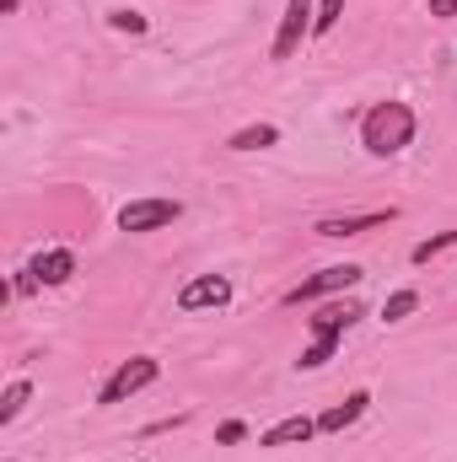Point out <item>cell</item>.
<instances>
[{
    "mask_svg": "<svg viewBox=\"0 0 457 462\" xmlns=\"http://www.w3.org/2000/svg\"><path fill=\"white\" fill-rule=\"evenodd\" d=\"M221 307H231V280L227 274H194V280H183L178 312H221Z\"/></svg>",
    "mask_w": 457,
    "mask_h": 462,
    "instance_id": "6",
    "label": "cell"
},
{
    "mask_svg": "<svg viewBox=\"0 0 457 462\" xmlns=\"http://www.w3.org/2000/svg\"><path fill=\"white\" fill-rule=\"evenodd\" d=\"M366 409H371V393H366V387H355L344 403H334V409H323V414H318V436H340V430H350Z\"/></svg>",
    "mask_w": 457,
    "mask_h": 462,
    "instance_id": "10",
    "label": "cell"
},
{
    "mask_svg": "<svg viewBox=\"0 0 457 462\" xmlns=\"http://www.w3.org/2000/svg\"><path fill=\"white\" fill-rule=\"evenodd\" d=\"M312 436H318V420H307V414H291V420L269 425V430L258 436V447L280 452V447H302V441H312Z\"/></svg>",
    "mask_w": 457,
    "mask_h": 462,
    "instance_id": "11",
    "label": "cell"
},
{
    "mask_svg": "<svg viewBox=\"0 0 457 462\" xmlns=\"http://www.w3.org/2000/svg\"><path fill=\"white\" fill-rule=\"evenodd\" d=\"M216 441H221V447H237V441H247V425H242V420H227V425L216 430Z\"/></svg>",
    "mask_w": 457,
    "mask_h": 462,
    "instance_id": "19",
    "label": "cell"
},
{
    "mask_svg": "<svg viewBox=\"0 0 457 462\" xmlns=\"http://www.w3.org/2000/svg\"><path fill=\"white\" fill-rule=\"evenodd\" d=\"M447 247H457V231H436V236H425V242H415V253H409V263H431V258H442Z\"/></svg>",
    "mask_w": 457,
    "mask_h": 462,
    "instance_id": "15",
    "label": "cell"
},
{
    "mask_svg": "<svg viewBox=\"0 0 457 462\" xmlns=\"http://www.w3.org/2000/svg\"><path fill=\"white\" fill-rule=\"evenodd\" d=\"M162 376V360L156 355H129L124 365H118L114 376L103 382V393H98V403L103 409H114V403H124V398H135V393H145L151 382Z\"/></svg>",
    "mask_w": 457,
    "mask_h": 462,
    "instance_id": "3",
    "label": "cell"
},
{
    "mask_svg": "<svg viewBox=\"0 0 457 462\" xmlns=\"http://www.w3.org/2000/svg\"><path fill=\"white\" fill-rule=\"evenodd\" d=\"M108 22H114L118 32H129V38H140V32H145V27H151V22H145V16H140V11H114V16H108Z\"/></svg>",
    "mask_w": 457,
    "mask_h": 462,
    "instance_id": "18",
    "label": "cell"
},
{
    "mask_svg": "<svg viewBox=\"0 0 457 462\" xmlns=\"http://www.w3.org/2000/svg\"><path fill=\"white\" fill-rule=\"evenodd\" d=\"M415 307H420V291H393V296H387V307H382V318H387V323H404Z\"/></svg>",
    "mask_w": 457,
    "mask_h": 462,
    "instance_id": "17",
    "label": "cell"
},
{
    "mask_svg": "<svg viewBox=\"0 0 457 462\" xmlns=\"http://www.w3.org/2000/svg\"><path fill=\"white\" fill-rule=\"evenodd\" d=\"M27 398H33V382H27V376H16V382L0 393V425H11V420L27 409Z\"/></svg>",
    "mask_w": 457,
    "mask_h": 462,
    "instance_id": "13",
    "label": "cell"
},
{
    "mask_svg": "<svg viewBox=\"0 0 457 462\" xmlns=\"http://www.w3.org/2000/svg\"><path fill=\"white\" fill-rule=\"evenodd\" d=\"M360 318H366V312H360L355 301H329V307H318V312L307 318V328H312V339H344Z\"/></svg>",
    "mask_w": 457,
    "mask_h": 462,
    "instance_id": "7",
    "label": "cell"
},
{
    "mask_svg": "<svg viewBox=\"0 0 457 462\" xmlns=\"http://www.w3.org/2000/svg\"><path fill=\"white\" fill-rule=\"evenodd\" d=\"M344 16V0H318V16H312V38H329L334 27H340Z\"/></svg>",
    "mask_w": 457,
    "mask_h": 462,
    "instance_id": "16",
    "label": "cell"
},
{
    "mask_svg": "<svg viewBox=\"0 0 457 462\" xmlns=\"http://www.w3.org/2000/svg\"><path fill=\"white\" fill-rule=\"evenodd\" d=\"M312 16H318V0H285L280 27H275V43H269V60H291L312 38Z\"/></svg>",
    "mask_w": 457,
    "mask_h": 462,
    "instance_id": "4",
    "label": "cell"
},
{
    "mask_svg": "<svg viewBox=\"0 0 457 462\" xmlns=\"http://www.w3.org/2000/svg\"><path fill=\"white\" fill-rule=\"evenodd\" d=\"M425 11L442 16V22H457V0H425Z\"/></svg>",
    "mask_w": 457,
    "mask_h": 462,
    "instance_id": "20",
    "label": "cell"
},
{
    "mask_svg": "<svg viewBox=\"0 0 457 462\" xmlns=\"http://www.w3.org/2000/svg\"><path fill=\"white\" fill-rule=\"evenodd\" d=\"M269 145H280L275 124H247V129H231L227 134V151H269Z\"/></svg>",
    "mask_w": 457,
    "mask_h": 462,
    "instance_id": "12",
    "label": "cell"
},
{
    "mask_svg": "<svg viewBox=\"0 0 457 462\" xmlns=\"http://www.w3.org/2000/svg\"><path fill=\"white\" fill-rule=\"evenodd\" d=\"M360 280H366V269H360V263H329V269L307 274L302 285H291L280 301H285V307H307V301H323V296H334V291H355Z\"/></svg>",
    "mask_w": 457,
    "mask_h": 462,
    "instance_id": "2",
    "label": "cell"
},
{
    "mask_svg": "<svg viewBox=\"0 0 457 462\" xmlns=\"http://www.w3.org/2000/svg\"><path fill=\"white\" fill-rule=\"evenodd\" d=\"M415 129H420L415 108L398 103V97H387V103H371L366 108V118H360V145H366V156L387 162V156H398V151L415 145Z\"/></svg>",
    "mask_w": 457,
    "mask_h": 462,
    "instance_id": "1",
    "label": "cell"
},
{
    "mask_svg": "<svg viewBox=\"0 0 457 462\" xmlns=\"http://www.w3.org/2000/svg\"><path fill=\"white\" fill-rule=\"evenodd\" d=\"M340 345H344V339H312V345H307L302 355H296V371H318V365H329Z\"/></svg>",
    "mask_w": 457,
    "mask_h": 462,
    "instance_id": "14",
    "label": "cell"
},
{
    "mask_svg": "<svg viewBox=\"0 0 457 462\" xmlns=\"http://www.w3.org/2000/svg\"><path fill=\"white\" fill-rule=\"evenodd\" d=\"M183 216V205L178 199H129V205H118V231H129V236H145V231H162L173 226Z\"/></svg>",
    "mask_w": 457,
    "mask_h": 462,
    "instance_id": "5",
    "label": "cell"
},
{
    "mask_svg": "<svg viewBox=\"0 0 457 462\" xmlns=\"http://www.w3.org/2000/svg\"><path fill=\"white\" fill-rule=\"evenodd\" d=\"M398 210L387 205V210H360V216H329V221H318V236H360V231H377V226H387Z\"/></svg>",
    "mask_w": 457,
    "mask_h": 462,
    "instance_id": "9",
    "label": "cell"
},
{
    "mask_svg": "<svg viewBox=\"0 0 457 462\" xmlns=\"http://www.w3.org/2000/svg\"><path fill=\"white\" fill-rule=\"evenodd\" d=\"M27 269H33V280H38V285H49V291H54V285H70V274H76V253H70V247H43Z\"/></svg>",
    "mask_w": 457,
    "mask_h": 462,
    "instance_id": "8",
    "label": "cell"
},
{
    "mask_svg": "<svg viewBox=\"0 0 457 462\" xmlns=\"http://www.w3.org/2000/svg\"><path fill=\"white\" fill-rule=\"evenodd\" d=\"M22 11V0H5V16H16Z\"/></svg>",
    "mask_w": 457,
    "mask_h": 462,
    "instance_id": "21",
    "label": "cell"
}]
</instances>
